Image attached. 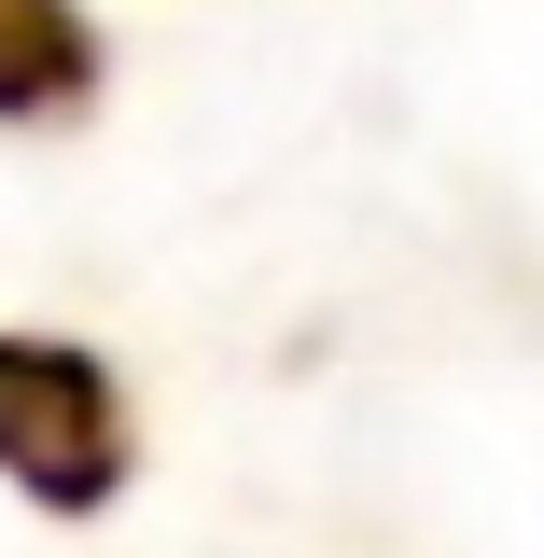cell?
Returning <instances> with one entry per match:
<instances>
[{
  "mask_svg": "<svg viewBox=\"0 0 544 558\" xmlns=\"http://www.w3.org/2000/svg\"><path fill=\"white\" fill-rule=\"evenodd\" d=\"M0 461L43 488V502H98V488L126 475L112 377L84 349H0Z\"/></svg>",
  "mask_w": 544,
  "mask_h": 558,
  "instance_id": "1",
  "label": "cell"
},
{
  "mask_svg": "<svg viewBox=\"0 0 544 558\" xmlns=\"http://www.w3.org/2000/svg\"><path fill=\"white\" fill-rule=\"evenodd\" d=\"M84 70H98V43L70 0H0V112H70Z\"/></svg>",
  "mask_w": 544,
  "mask_h": 558,
  "instance_id": "2",
  "label": "cell"
}]
</instances>
